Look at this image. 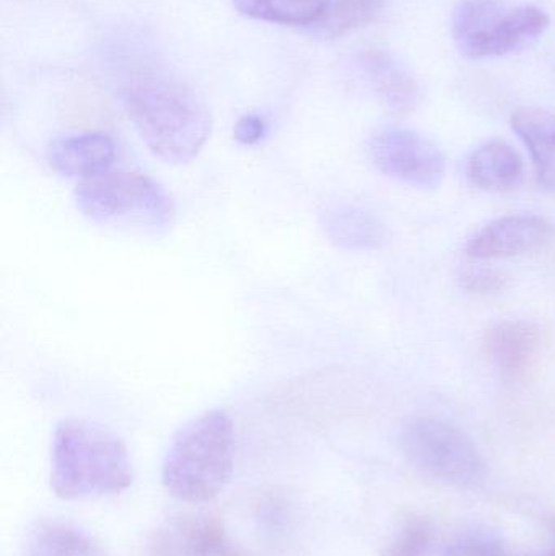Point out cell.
I'll use <instances>...</instances> for the list:
<instances>
[{
    "mask_svg": "<svg viewBox=\"0 0 555 556\" xmlns=\"http://www.w3.org/2000/svg\"><path fill=\"white\" fill-rule=\"evenodd\" d=\"M121 101L140 139L168 165L192 162L211 137L207 104L189 85L165 72H133L121 88Z\"/></svg>",
    "mask_w": 555,
    "mask_h": 556,
    "instance_id": "obj_1",
    "label": "cell"
},
{
    "mask_svg": "<svg viewBox=\"0 0 555 556\" xmlns=\"http://www.w3.org/2000/svg\"><path fill=\"white\" fill-rule=\"evenodd\" d=\"M129 451L121 438L94 421H61L52 441L51 489L59 498L117 495L133 485Z\"/></svg>",
    "mask_w": 555,
    "mask_h": 556,
    "instance_id": "obj_2",
    "label": "cell"
},
{
    "mask_svg": "<svg viewBox=\"0 0 555 556\" xmlns=\"http://www.w3.org/2000/svg\"><path fill=\"white\" fill-rule=\"evenodd\" d=\"M235 427L225 410H207L189 420L169 444L162 482L169 495L189 505L211 502L230 480Z\"/></svg>",
    "mask_w": 555,
    "mask_h": 556,
    "instance_id": "obj_3",
    "label": "cell"
},
{
    "mask_svg": "<svg viewBox=\"0 0 555 556\" xmlns=\"http://www.w3.org/2000/svg\"><path fill=\"white\" fill-rule=\"evenodd\" d=\"M75 204L100 227L143 235L165 233L176 217L175 201L156 179L127 169L84 179L75 189Z\"/></svg>",
    "mask_w": 555,
    "mask_h": 556,
    "instance_id": "obj_4",
    "label": "cell"
},
{
    "mask_svg": "<svg viewBox=\"0 0 555 556\" xmlns=\"http://www.w3.org/2000/svg\"><path fill=\"white\" fill-rule=\"evenodd\" d=\"M544 10L508 0H463L452 16V36L465 58L492 59L537 45L550 28Z\"/></svg>",
    "mask_w": 555,
    "mask_h": 556,
    "instance_id": "obj_5",
    "label": "cell"
},
{
    "mask_svg": "<svg viewBox=\"0 0 555 556\" xmlns=\"http://www.w3.org/2000/svg\"><path fill=\"white\" fill-rule=\"evenodd\" d=\"M404 456L424 476L443 485H479L485 463L468 433L439 418H413L401 431Z\"/></svg>",
    "mask_w": 555,
    "mask_h": 556,
    "instance_id": "obj_6",
    "label": "cell"
},
{
    "mask_svg": "<svg viewBox=\"0 0 555 556\" xmlns=\"http://www.w3.org/2000/svg\"><path fill=\"white\" fill-rule=\"evenodd\" d=\"M375 166L388 178L417 189H436L442 185L446 160L442 150L416 130L387 126L370 140Z\"/></svg>",
    "mask_w": 555,
    "mask_h": 556,
    "instance_id": "obj_7",
    "label": "cell"
},
{
    "mask_svg": "<svg viewBox=\"0 0 555 556\" xmlns=\"http://www.w3.org/2000/svg\"><path fill=\"white\" fill-rule=\"evenodd\" d=\"M228 542L211 515H179L163 521L149 539V556H222Z\"/></svg>",
    "mask_w": 555,
    "mask_h": 556,
    "instance_id": "obj_8",
    "label": "cell"
},
{
    "mask_svg": "<svg viewBox=\"0 0 555 556\" xmlns=\"http://www.w3.org/2000/svg\"><path fill=\"white\" fill-rule=\"evenodd\" d=\"M553 227L534 215H508L482 227L469 238L466 253L475 260H497L531 253L544 247Z\"/></svg>",
    "mask_w": 555,
    "mask_h": 556,
    "instance_id": "obj_9",
    "label": "cell"
},
{
    "mask_svg": "<svg viewBox=\"0 0 555 556\" xmlns=\"http://www.w3.org/2000/svg\"><path fill=\"white\" fill-rule=\"evenodd\" d=\"M116 159V146L108 134L84 132L61 137L48 150L52 168L65 178H93L108 172Z\"/></svg>",
    "mask_w": 555,
    "mask_h": 556,
    "instance_id": "obj_10",
    "label": "cell"
},
{
    "mask_svg": "<svg viewBox=\"0 0 555 556\" xmlns=\"http://www.w3.org/2000/svg\"><path fill=\"white\" fill-rule=\"evenodd\" d=\"M361 68L377 97L396 114H409L422 101L419 81L400 62L383 52L362 55Z\"/></svg>",
    "mask_w": 555,
    "mask_h": 556,
    "instance_id": "obj_11",
    "label": "cell"
},
{
    "mask_svg": "<svg viewBox=\"0 0 555 556\" xmlns=\"http://www.w3.org/2000/svg\"><path fill=\"white\" fill-rule=\"evenodd\" d=\"M541 345L540 329L525 320H505L489 329L484 346L489 358L505 378L524 375Z\"/></svg>",
    "mask_w": 555,
    "mask_h": 556,
    "instance_id": "obj_12",
    "label": "cell"
},
{
    "mask_svg": "<svg viewBox=\"0 0 555 556\" xmlns=\"http://www.w3.org/2000/svg\"><path fill=\"white\" fill-rule=\"evenodd\" d=\"M321 224L329 240L345 250H378L390 238L387 225L361 205H331L323 212Z\"/></svg>",
    "mask_w": 555,
    "mask_h": 556,
    "instance_id": "obj_13",
    "label": "cell"
},
{
    "mask_svg": "<svg viewBox=\"0 0 555 556\" xmlns=\"http://www.w3.org/2000/svg\"><path fill=\"white\" fill-rule=\"evenodd\" d=\"M525 175L524 159L504 140L482 143L468 162V178L485 192H507L520 185Z\"/></svg>",
    "mask_w": 555,
    "mask_h": 556,
    "instance_id": "obj_14",
    "label": "cell"
},
{
    "mask_svg": "<svg viewBox=\"0 0 555 556\" xmlns=\"http://www.w3.org/2000/svg\"><path fill=\"white\" fill-rule=\"evenodd\" d=\"M510 123L530 150L538 181L555 192V114L543 108H520L512 114Z\"/></svg>",
    "mask_w": 555,
    "mask_h": 556,
    "instance_id": "obj_15",
    "label": "cell"
},
{
    "mask_svg": "<svg viewBox=\"0 0 555 556\" xmlns=\"http://www.w3.org/2000/svg\"><path fill=\"white\" fill-rule=\"evenodd\" d=\"M23 556H104L85 532L62 522H42L29 535Z\"/></svg>",
    "mask_w": 555,
    "mask_h": 556,
    "instance_id": "obj_16",
    "label": "cell"
},
{
    "mask_svg": "<svg viewBox=\"0 0 555 556\" xmlns=\"http://www.w3.org/2000/svg\"><path fill=\"white\" fill-rule=\"evenodd\" d=\"M241 15L279 25H315L323 15L325 0H234Z\"/></svg>",
    "mask_w": 555,
    "mask_h": 556,
    "instance_id": "obj_17",
    "label": "cell"
},
{
    "mask_svg": "<svg viewBox=\"0 0 555 556\" xmlns=\"http://www.w3.org/2000/svg\"><path fill=\"white\" fill-rule=\"evenodd\" d=\"M387 3L388 0H325L321 18L313 25V31L338 38L377 18Z\"/></svg>",
    "mask_w": 555,
    "mask_h": 556,
    "instance_id": "obj_18",
    "label": "cell"
},
{
    "mask_svg": "<svg viewBox=\"0 0 555 556\" xmlns=\"http://www.w3.org/2000/svg\"><path fill=\"white\" fill-rule=\"evenodd\" d=\"M433 529L426 519H409L388 545L384 556H426L432 544Z\"/></svg>",
    "mask_w": 555,
    "mask_h": 556,
    "instance_id": "obj_19",
    "label": "cell"
},
{
    "mask_svg": "<svg viewBox=\"0 0 555 556\" xmlns=\"http://www.w3.org/2000/svg\"><path fill=\"white\" fill-rule=\"evenodd\" d=\"M442 556H505L497 539L482 532L459 535L446 547Z\"/></svg>",
    "mask_w": 555,
    "mask_h": 556,
    "instance_id": "obj_20",
    "label": "cell"
},
{
    "mask_svg": "<svg viewBox=\"0 0 555 556\" xmlns=\"http://www.w3.org/2000/svg\"><path fill=\"white\" fill-rule=\"evenodd\" d=\"M462 285L471 293L489 294L504 288V277L495 270L469 269L463 273Z\"/></svg>",
    "mask_w": 555,
    "mask_h": 556,
    "instance_id": "obj_21",
    "label": "cell"
},
{
    "mask_svg": "<svg viewBox=\"0 0 555 556\" xmlns=\"http://www.w3.org/2000/svg\"><path fill=\"white\" fill-rule=\"evenodd\" d=\"M266 134V123L260 116L248 114L235 124V139L243 146H253L260 142Z\"/></svg>",
    "mask_w": 555,
    "mask_h": 556,
    "instance_id": "obj_22",
    "label": "cell"
},
{
    "mask_svg": "<svg viewBox=\"0 0 555 556\" xmlns=\"http://www.w3.org/2000/svg\"><path fill=\"white\" fill-rule=\"evenodd\" d=\"M551 556H555V554H554V555H551Z\"/></svg>",
    "mask_w": 555,
    "mask_h": 556,
    "instance_id": "obj_23",
    "label": "cell"
}]
</instances>
